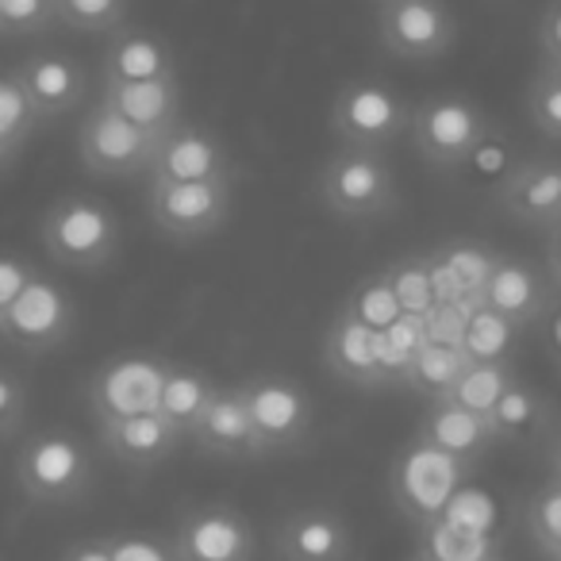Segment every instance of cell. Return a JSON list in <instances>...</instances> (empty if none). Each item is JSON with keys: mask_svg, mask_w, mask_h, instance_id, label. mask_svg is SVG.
Returning a JSON list of instances; mask_svg holds the SVG:
<instances>
[{"mask_svg": "<svg viewBox=\"0 0 561 561\" xmlns=\"http://www.w3.org/2000/svg\"><path fill=\"white\" fill-rule=\"evenodd\" d=\"M316 196L339 219V224H377L389 219L400 204L397 173L389 165V154L374 150L339 147L328 154V162L316 173Z\"/></svg>", "mask_w": 561, "mask_h": 561, "instance_id": "1", "label": "cell"}, {"mask_svg": "<svg viewBox=\"0 0 561 561\" xmlns=\"http://www.w3.org/2000/svg\"><path fill=\"white\" fill-rule=\"evenodd\" d=\"M16 484L39 507L81 504L96 484L93 454L66 427L32 431L16 454Z\"/></svg>", "mask_w": 561, "mask_h": 561, "instance_id": "2", "label": "cell"}, {"mask_svg": "<svg viewBox=\"0 0 561 561\" xmlns=\"http://www.w3.org/2000/svg\"><path fill=\"white\" fill-rule=\"evenodd\" d=\"M39 239L55 265L96 273L124 247V224L112 211V204L85 193H70L58 196L47 208V216L39 224Z\"/></svg>", "mask_w": 561, "mask_h": 561, "instance_id": "3", "label": "cell"}, {"mask_svg": "<svg viewBox=\"0 0 561 561\" xmlns=\"http://www.w3.org/2000/svg\"><path fill=\"white\" fill-rule=\"evenodd\" d=\"M492 135L489 112L477 101L461 93H438L427 96L412 108V139L415 154L438 173H450L469 165V158L477 154L484 139Z\"/></svg>", "mask_w": 561, "mask_h": 561, "instance_id": "4", "label": "cell"}, {"mask_svg": "<svg viewBox=\"0 0 561 561\" xmlns=\"http://www.w3.org/2000/svg\"><path fill=\"white\" fill-rule=\"evenodd\" d=\"M412 108L415 104H408L389 81L354 78L335 93L331 131L339 147L389 154V147H397V139L412 131Z\"/></svg>", "mask_w": 561, "mask_h": 561, "instance_id": "5", "label": "cell"}, {"mask_svg": "<svg viewBox=\"0 0 561 561\" xmlns=\"http://www.w3.org/2000/svg\"><path fill=\"white\" fill-rule=\"evenodd\" d=\"M469 477V466L450 454H443L438 446L412 438L404 450L392 461L389 489L397 507L415 523V527H427V523L443 519L450 512V504L458 500L461 484Z\"/></svg>", "mask_w": 561, "mask_h": 561, "instance_id": "6", "label": "cell"}, {"mask_svg": "<svg viewBox=\"0 0 561 561\" xmlns=\"http://www.w3.org/2000/svg\"><path fill=\"white\" fill-rule=\"evenodd\" d=\"M239 389L242 400H247L250 423L257 431V443H262V458L305 450L316 427V404L312 392L297 377L254 374Z\"/></svg>", "mask_w": 561, "mask_h": 561, "instance_id": "7", "label": "cell"}, {"mask_svg": "<svg viewBox=\"0 0 561 561\" xmlns=\"http://www.w3.org/2000/svg\"><path fill=\"white\" fill-rule=\"evenodd\" d=\"M162 147V135L142 131L131 119L112 112L108 104L96 101L78 124V162L85 173L104 181H127L150 173Z\"/></svg>", "mask_w": 561, "mask_h": 561, "instance_id": "8", "label": "cell"}, {"mask_svg": "<svg viewBox=\"0 0 561 561\" xmlns=\"http://www.w3.org/2000/svg\"><path fill=\"white\" fill-rule=\"evenodd\" d=\"M73 328H78V305L70 289L47 273H35L16 305L0 316V343L20 354H50L70 343Z\"/></svg>", "mask_w": 561, "mask_h": 561, "instance_id": "9", "label": "cell"}, {"mask_svg": "<svg viewBox=\"0 0 561 561\" xmlns=\"http://www.w3.org/2000/svg\"><path fill=\"white\" fill-rule=\"evenodd\" d=\"M234 188L224 181H150V224L178 242H196L216 234L231 219Z\"/></svg>", "mask_w": 561, "mask_h": 561, "instance_id": "10", "label": "cell"}, {"mask_svg": "<svg viewBox=\"0 0 561 561\" xmlns=\"http://www.w3.org/2000/svg\"><path fill=\"white\" fill-rule=\"evenodd\" d=\"M377 39L400 62H438L458 39L446 0H381L377 4Z\"/></svg>", "mask_w": 561, "mask_h": 561, "instance_id": "11", "label": "cell"}, {"mask_svg": "<svg viewBox=\"0 0 561 561\" xmlns=\"http://www.w3.org/2000/svg\"><path fill=\"white\" fill-rule=\"evenodd\" d=\"M165 381V358L158 354H116L89 377V412L96 423L131 420L158 412Z\"/></svg>", "mask_w": 561, "mask_h": 561, "instance_id": "12", "label": "cell"}, {"mask_svg": "<svg viewBox=\"0 0 561 561\" xmlns=\"http://www.w3.org/2000/svg\"><path fill=\"white\" fill-rule=\"evenodd\" d=\"M178 561H254V523L231 504L188 507L170 535Z\"/></svg>", "mask_w": 561, "mask_h": 561, "instance_id": "13", "label": "cell"}, {"mask_svg": "<svg viewBox=\"0 0 561 561\" xmlns=\"http://www.w3.org/2000/svg\"><path fill=\"white\" fill-rule=\"evenodd\" d=\"M496 204L512 224L530 231L561 227V158H530L519 162L496 188Z\"/></svg>", "mask_w": 561, "mask_h": 561, "instance_id": "14", "label": "cell"}, {"mask_svg": "<svg viewBox=\"0 0 561 561\" xmlns=\"http://www.w3.org/2000/svg\"><path fill=\"white\" fill-rule=\"evenodd\" d=\"M150 181H224L231 178V154L224 139L208 127L181 119L173 131L162 135L158 158L147 173Z\"/></svg>", "mask_w": 561, "mask_h": 561, "instance_id": "15", "label": "cell"}, {"mask_svg": "<svg viewBox=\"0 0 561 561\" xmlns=\"http://www.w3.org/2000/svg\"><path fill=\"white\" fill-rule=\"evenodd\" d=\"M553 293H558V285L550 280V273L523 262V257L500 254L496 270H492L489 285H484V293H481V305L500 312L504 320H512L515 328L523 331L550 312Z\"/></svg>", "mask_w": 561, "mask_h": 561, "instance_id": "16", "label": "cell"}, {"mask_svg": "<svg viewBox=\"0 0 561 561\" xmlns=\"http://www.w3.org/2000/svg\"><path fill=\"white\" fill-rule=\"evenodd\" d=\"M12 73H16V81L32 96V104L39 108L43 119L70 116L89 96L85 66L73 55H62V50H39V55L24 58Z\"/></svg>", "mask_w": 561, "mask_h": 561, "instance_id": "17", "label": "cell"}, {"mask_svg": "<svg viewBox=\"0 0 561 561\" xmlns=\"http://www.w3.org/2000/svg\"><path fill=\"white\" fill-rule=\"evenodd\" d=\"M280 561H354V530L335 507H297L277 527Z\"/></svg>", "mask_w": 561, "mask_h": 561, "instance_id": "18", "label": "cell"}, {"mask_svg": "<svg viewBox=\"0 0 561 561\" xmlns=\"http://www.w3.org/2000/svg\"><path fill=\"white\" fill-rule=\"evenodd\" d=\"M323 362L339 381L354 385V389H389L392 385L381 358V331H369L343 308L323 335Z\"/></svg>", "mask_w": 561, "mask_h": 561, "instance_id": "19", "label": "cell"}, {"mask_svg": "<svg viewBox=\"0 0 561 561\" xmlns=\"http://www.w3.org/2000/svg\"><path fill=\"white\" fill-rule=\"evenodd\" d=\"M193 438L204 454L224 461H254L262 458V443H257V431L250 423L247 400H242L239 385H219L216 397L208 400L201 423L193 427Z\"/></svg>", "mask_w": 561, "mask_h": 561, "instance_id": "20", "label": "cell"}, {"mask_svg": "<svg viewBox=\"0 0 561 561\" xmlns=\"http://www.w3.org/2000/svg\"><path fill=\"white\" fill-rule=\"evenodd\" d=\"M96 435L108 458H116L127 469H154L165 458L178 454V446L185 443L178 427L165 420L162 412L131 415V420H112L96 423Z\"/></svg>", "mask_w": 561, "mask_h": 561, "instance_id": "21", "label": "cell"}, {"mask_svg": "<svg viewBox=\"0 0 561 561\" xmlns=\"http://www.w3.org/2000/svg\"><path fill=\"white\" fill-rule=\"evenodd\" d=\"M158 78H178V58L173 47L150 27H119L108 35V47L101 58V81H158Z\"/></svg>", "mask_w": 561, "mask_h": 561, "instance_id": "22", "label": "cell"}, {"mask_svg": "<svg viewBox=\"0 0 561 561\" xmlns=\"http://www.w3.org/2000/svg\"><path fill=\"white\" fill-rule=\"evenodd\" d=\"M415 438L438 446V450L450 454V458L466 461L469 469H473L477 461L496 446L492 423L484 420V415L469 412V408L454 404V400H431L427 412H423V420H420Z\"/></svg>", "mask_w": 561, "mask_h": 561, "instance_id": "23", "label": "cell"}, {"mask_svg": "<svg viewBox=\"0 0 561 561\" xmlns=\"http://www.w3.org/2000/svg\"><path fill=\"white\" fill-rule=\"evenodd\" d=\"M101 104L131 119L142 131H173L181 124V78H158V81H101Z\"/></svg>", "mask_w": 561, "mask_h": 561, "instance_id": "24", "label": "cell"}, {"mask_svg": "<svg viewBox=\"0 0 561 561\" xmlns=\"http://www.w3.org/2000/svg\"><path fill=\"white\" fill-rule=\"evenodd\" d=\"M489 423H492L496 443L530 446V443H546V438L553 435V427H558V412H553V404L538 389L515 381L512 389L500 397V404L492 408Z\"/></svg>", "mask_w": 561, "mask_h": 561, "instance_id": "25", "label": "cell"}, {"mask_svg": "<svg viewBox=\"0 0 561 561\" xmlns=\"http://www.w3.org/2000/svg\"><path fill=\"white\" fill-rule=\"evenodd\" d=\"M219 385L211 381L204 369L188 366V362H165V381H162V400H158V412L181 431V435H193V427L201 423L208 400L216 397Z\"/></svg>", "mask_w": 561, "mask_h": 561, "instance_id": "26", "label": "cell"}, {"mask_svg": "<svg viewBox=\"0 0 561 561\" xmlns=\"http://www.w3.org/2000/svg\"><path fill=\"white\" fill-rule=\"evenodd\" d=\"M469 366H473V362L466 358V351H461V346L427 343L412 358V366H408L400 389L415 392V397H427V404H431V400H446Z\"/></svg>", "mask_w": 561, "mask_h": 561, "instance_id": "27", "label": "cell"}, {"mask_svg": "<svg viewBox=\"0 0 561 561\" xmlns=\"http://www.w3.org/2000/svg\"><path fill=\"white\" fill-rule=\"evenodd\" d=\"M427 254H431V262H438L458 280L461 293H466L473 305H481L484 285H489L492 270H496V262H500L496 250H489L477 239H446V242H438L435 250H427Z\"/></svg>", "mask_w": 561, "mask_h": 561, "instance_id": "28", "label": "cell"}, {"mask_svg": "<svg viewBox=\"0 0 561 561\" xmlns=\"http://www.w3.org/2000/svg\"><path fill=\"white\" fill-rule=\"evenodd\" d=\"M420 550L431 553L435 561H489L496 558V538L481 535L477 527H466L458 519H435L420 527Z\"/></svg>", "mask_w": 561, "mask_h": 561, "instance_id": "29", "label": "cell"}, {"mask_svg": "<svg viewBox=\"0 0 561 561\" xmlns=\"http://www.w3.org/2000/svg\"><path fill=\"white\" fill-rule=\"evenodd\" d=\"M515 381H519V377H515L512 362H473V366L461 374V381L454 385V392L446 400H454V404L469 408V412H477V415L489 420L492 408L500 404V397H504Z\"/></svg>", "mask_w": 561, "mask_h": 561, "instance_id": "30", "label": "cell"}, {"mask_svg": "<svg viewBox=\"0 0 561 561\" xmlns=\"http://www.w3.org/2000/svg\"><path fill=\"white\" fill-rule=\"evenodd\" d=\"M515 343H519V328L512 320H504L484 305L473 308L466 339H461V351H466L469 362H512Z\"/></svg>", "mask_w": 561, "mask_h": 561, "instance_id": "31", "label": "cell"}, {"mask_svg": "<svg viewBox=\"0 0 561 561\" xmlns=\"http://www.w3.org/2000/svg\"><path fill=\"white\" fill-rule=\"evenodd\" d=\"M43 124L47 119L39 116L32 96L16 81V73H0V147L9 150V154H16Z\"/></svg>", "mask_w": 561, "mask_h": 561, "instance_id": "32", "label": "cell"}, {"mask_svg": "<svg viewBox=\"0 0 561 561\" xmlns=\"http://www.w3.org/2000/svg\"><path fill=\"white\" fill-rule=\"evenodd\" d=\"M343 312L354 316L358 323H366L369 331H389L392 323L404 316V312H400V305H397V293H392L389 277H385V270L362 277L358 285L346 293Z\"/></svg>", "mask_w": 561, "mask_h": 561, "instance_id": "33", "label": "cell"}, {"mask_svg": "<svg viewBox=\"0 0 561 561\" xmlns=\"http://www.w3.org/2000/svg\"><path fill=\"white\" fill-rule=\"evenodd\" d=\"M523 527H527L530 542L538 546L542 558L561 553V481L550 477L538 492H530V500L523 504Z\"/></svg>", "mask_w": 561, "mask_h": 561, "instance_id": "34", "label": "cell"}, {"mask_svg": "<svg viewBox=\"0 0 561 561\" xmlns=\"http://www.w3.org/2000/svg\"><path fill=\"white\" fill-rule=\"evenodd\" d=\"M385 277H389L392 293H397V305L404 316H427L431 308H435L427 254L397 257L392 265H385Z\"/></svg>", "mask_w": 561, "mask_h": 561, "instance_id": "35", "label": "cell"}, {"mask_svg": "<svg viewBox=\"0 0 561 561\" xmlns=\"http://www.w3.org/2000/svg\"><path fill=\"white\" fill-rule=\"evenodd\" d=\"M131 0H58V24L85 35H116L127 27Z\"/></svg>", "mask_w": 561, "mask_h": 561, "instance_id": "36", "label": "cell"}, {"mask_svg": "<svg viewBox=\"0 0 561 561\" xmlns=\"http://www.w3.org/2000/svg\"><path fill=\"white\" fill-rule=\"evenodd\" d=\"M423 346H427V323H423V316H400L389 331H381V358L392 385L404 381L408 366H412V358Z\"/></svg>", "mask_w": 561, "mask_h": 561, "instance_id": "37", "label": "cell"}, {"mask_svg": "<svg viewBox=\"0 0 561 561\" xmlns=\"http://www.w3.org/2000/svg\"><path fill=\"white\" fill-rule=\"evenodd\" d=\"M58 24V0H0V35L27 39Z\"/></svg>", "mask_w": 561, "mask_h": 561, "instance_id": "38", "label": "cell"}, {"mask_svg": "<svg viewBox=\"0 0 561 561\" xmlns=\"http://www.w3.org/2000/svg\"><path fill=\"white\" fill-rule=\"evenodd\" d=\"M527 116L535 124V131L561 142V85L546 70H535V78L527 85Z\"/></svg>", "mask_w": 561, "mask_h": 561, "instance_id": "39", "label": "cell"}, {"mask_svg": "<svg viewBox=\"0 0 561 561\" xmlns=\"http://www.w3.org/2000/svg\"><path fill=\"white\" fill-rule=\"evenodd\" d=\"M469 316H473L469 305H435L427 316H423V323H427V343L461 346L466 328H469Z\"/></svg>", "mask_w": 561, "mask_h": 561, "instance_id": "40", "label": "cell"}, {"mask_svg": "<svg viewBox=\"0 0 561 561\" xmlns=\"http://www.w3.org/2000/svg\"><path fill=\"white\" fill-rule=\"evenodd\" d=\"M35 265L24 254H12V250H0V316L9 312L20 300V293L35 280Z\"/></svg>", "mask_w": 561, "mask_h": 561, "instance_id": "41", "label": "cell"}, {"mask_svg": "<svg viewBox=\"0 0 561 561\" xmlns=\"http://www.w3.org/2000/svg\"><path fill=\"white\" fill-rule=\"evenodd\" d=\"M27 412V389L12 369L0 366V435H12V431L24 423Z\"/></svg>", "mask_w": 561, "mask_h": 561, "instance_id": "42", "label": "cell"}, {"mask_svg": "<svg viewBox=\"0 0 561 561\" xmlns=\"http://www.w3.org/2000/svg\"><path fill=\"white\" fill-rule=\"evenodd\" d=\"M112 561H178L170 542L150 535H112Z\"/></svg>", "mask_w": 561, "mask_h": 561, "instance_id": "43", "label": "cell"}, {"mask_svg": "<svg viewBox=\"0 0 561 561\" xmlns=\"http://www.w3.org/2000/svg\"><path fill=\"white\" fill-rule=\"evenodd\" d=\"M535 39H538V58H542V62H561V0L546 4Z\"/></svg>", "mask_w": 561, "mask_h": 561, "instance_id": "44", "label": "cell"}, {"mask_svg": "<svg viewBox=\"0 0 561 561\" xmlns=\"http://www.w3.org/2000/svg\"><path fill=\"white\" fill-rule=\"evenodd\" d=\"M62 561H112V535L73 542L70 550L62 553Z\"/></svg>", "mask_w": 561, "mask_h": 561, "instance_id": "45", "label": "cell"}, {"mask_svg": "<svg viewBox=\"0 0 561 561\" xmlns=\"http://www.w3.org/2000/svg\"><path fill=\"white\" fill-rule=\"evenodd\" d=\"M546 273H550V280L561 289V227L550 231V242H546Z\"/></svg>", "mask_w": 561, "mask_h": 561, "instance_id": "46", "label": "cell"}, {"mask_svg": "<svg viewBox=\"0 0 561 561\" xmlns=\"http://www.w3.org/2000/svg\"><path fill=\"white\" fill-rule=\"evenodd\" d=\"M542 446H546V461H550V477L561 481V427H553V435Z\"/></svg>", "mask_w": 561, "mask_h": 561, "instance_id": "47", "label": "cell"}, {"mask_svg": "<svg viewBox=\"0 0 561 561\" xmlns=\"http://www.w3.org/2000/svg\"><path fill=\"white\" fill-rule=\"evenodd\" d=\"M538 70H546L561 85V62H542V58H538Z\"/></svg>", "mask_w": 561, "mask_h": 561, "instance_id": "48", "label": "cell"}, {"mask_svg": "<svg viewBox=\"0 0 561 561\" xmlns=\"http://www.w3.org/2000/svg\"><path fill=\"white\" fill-rule=\"evenodd\" d=\"M412 561H435V558H431V553H423V550H420V553H415Z\"/></svg>", "mask_w": 561, "mask_h": 561, "instance_id": "49", "label": "cell"}, {"mask_svg": "<svg viewBox=\"0 0 561 561\" xmlns=\"http://www.w3.org/2000/svg\"><path fill=\"white\" fill-rule=\"evenodd\" d=\"M9 158H12V154H9V150H4V147H0V165H4V162H9Z\"/></svg>", "mask_w": 561, "mask_h": 561, "instance_id": "50", "label": "cell"}, {"mask_svg": "<svg viewBox=\"0 0 561 561\" xmlns=\"http://www.w3.org/2000/svg\"><path fill=\"white\" fill-rule=\"evenodd\" d=\"M550 561H561V553H553V558H550Z\"/></svg>", "mask_w": 561, "mask_h": 561, "instance_id": "51", "label": "cell"}, {"mask_svg": "<svg viewBox=\"0 0 561 561\" xmlns=\"http://www.w3.org/2000/svg\"><path fill=\"white\" fill-rule=\"evenodd\" d=\"M489 561H504V558H500V553H496V558H489Z\"/></svg>", "mask_w": 561, "mask_h": 561, "instance_id": "52", "label": "cell"}, {"mask_svg": "<svg viewBox=\"0 0 561 561\" xmlns=\"http://www.w3.org/2000/svg\"><path fill=\"white\" fill-rule=\"evenodd\" d=\"M377 4H381V0H377Z\"/></svg>", "mask_w": 561, "mask_h": 561, "instance_id": "53", "label": "cell"}]
</instances>
